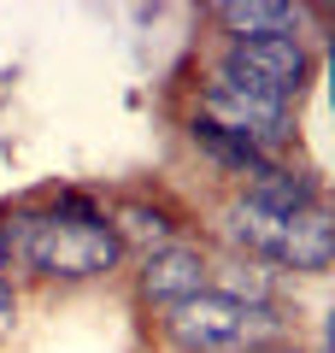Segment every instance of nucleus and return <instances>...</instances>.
Listing matches in <instances>:
<instances>
[{"mask_svg": "<svg viewBox=\"0 0 335 353\" xmlns=\"http://www.w3.org/2000/svg\"><path fill=\"white\" fill-rule=\"evenodd\" d=\"M0 241H6V265H24L36 277H65V283L106 277L124 259L112 218L83 194H53L41 206H18L0 224Z\"/></svg>", "mask_w": 335, "mask_h": 353, "instance_id": "1", "label": "nucleus"}, {"mask_svg": "<svg viewBox=\"0 0 335 353\" xmlns=\"http://www.w3.org/2000/svg\"><path fill=\"white\" fill-rule=\"evenodd\" d=\"M223 230L259 265H283V271H329L335 265V206L323 201L300 206V212H271V206L241 194Z\"/></svg>", "mask_w": 335, "mask_h": 353, "instance_id": "2", "label": "nucleus"}, {"mask_svg": "<svg viewBox=\"0 0 335 353\" xmlns=\"http://www.w3.org/2000/svg\"><path fill=\"white\" fill-rule=\"evenodd\" d=\"M165 336L183 353H241V347H259V341H276L283 318H276V306H253V301H236V294L200 289L165 312Z\"/></svg>", "mask_w": 335, "mask_h": 353, "instance_id": "3", "label": "nucleus"}, {"mask_svg": "<svg viewBox=\"0 0 335 353\" xmlns=\"http://www.w3.org/2000/svg\"><path fill=\"white\" fill-rule=\"evenodd\" d=\"M212 83L223 88H241L253 101H276V106H294L300 88H306V48L294 36H247V41H230L212 71Z\"/></svg>", "mask_w": 335, "mask_h": 353, "instance_id": "4", "label": "nucleus"}, {"mask_svg": "<svg viewBox=\"0 0 335 353\" xmlns=\"http://www.w3.org/2000/svg\"><path fill=\"white\" fill-rule=\"evenodd\" d=\"M206 289V259H200V248H159V253H148V265H141V294H148L153 306H183L188 294H200Z\"/></svg>", "mask_w": 335, "mask_h": 353, "instance_id": "5", "label": "nucleus"}, {"mask_svg": "<svg viewBox=\"0 0 335 353\" xmlns=\"http://www.w3.org/2000/svg\"><path fill=\"white\" fill-rule=\"evenodd\" d=\"M212 18L230 30V41H247V36H294L300 6H294V0H223V6H212Z\"/></svg>", "mask_w": 335, "mask_h": 353, "instance_id": "6", "label": "nucleus"}, {"mask_svg": "<svg viewBox=\"0 0 335 353\" xmlns=\"http://www.w3.org/2000/svg\"><path fill=\"white\" fill-rule=\"evenodd\" d=\"M247 201L271 206V212H300V206L318 201V189H312V176H300V171H288V165H271V159H265L259 171L247 176Z\"/></svg>", "mask_w": 335, "mask_h": 353, "instance_id": "7", "label": "nucleus"}, {"mask_svg": "<svg viewBox=\"0 0 335 353\" xmlns=\"http://www.w3.org/2000/svg\"><path fill=\"white\" fill-rule=\"evenodd\" d=\"M194 141H200V148H206L212 159L223 165V171H241V176H253V171H259L265 159H271V153H259V148H247V141H236V136H223V130H212V124H200V118H194Z\"/></svg>", "mask_w": 335, "mask_h": 353, "instance_id": "8", "label": "nucleus"}, {"mask_svg": "<svg viewBox=\"0 0 335 353\" xmlns=\"http://www.w3.org/2000/svg\"><path fill=\"white\" fill-rule=\"evenodd\" d=\"M112 230H118L124 248H130V241H153V253L171 248V218H165V212H148V206H124Z\"/></svg>", "mask_w": 335, "mask_h": 353, "instance_id": "9", "label": "nucleus"}, {"mask_svg": "<svg viewBox=\"0 0 335 353\" xmlns=\"http://www.w3.org/2000/svg\"><path fill=\"white\" fill-rule=\"evenodd\" d=\"M12 324H18V294L6 289V277H0V336H6Z\"/></svg>", "mask_w": 335, "mask_h": 353, "instance_id": "10", "label": "nucleus"}, {"mask_svg": "<svg viewBox=\"0 0 335 353\" xmlns=\"http://www.w3.org/2000/svg\"><path fill=\"white\" fill-rule=\"evenodd\" d=\"M241 353H300V347H294V341H283V336H276V341H259V347H241Z\"/></svg>", "mask_w": 335, "mask_h": 353, "instance_id": "11", "label": "nucleus"}, {"mask_svg": "<svg viewBox=\"0 0 335 353\" xmlns=\"http://www.w3.org/2000/svg\"><path fill=\"white\" fill-rule=\"evenodd\" d=\"M323 347H329V353H335V312H329V318H323Z\"/></svg>", "mask_w": 335, "mask_h": 353, "instance_id": "12", "label": "nucleus"}, {"mask_svg": "<svg viewBox=\"0 0 335 353\" xmlns=\"http://www.w3.org/2000/svg\"><path fill=\"white\" fill-rule=\"evenodd\" d=\"M329 106H335V53H329Z\"/></svg>", "mask_w": 335, "mask_h": 353, "instance_id": "13", "label": "nucleus"}, {"mask_svg": "<svg viewBox=\"0 0 335 353\" xmlns=\"http://www.w3.org/2000/svg\"><path fill=\"white\" fill-rule=\"evenodd\" d=\"M0 277H6V241H0Z\"/></svg>", "mask_w": 335, "mask_h": 353, "instance_id": "14", "label": "nucleus"}]
</instances>
